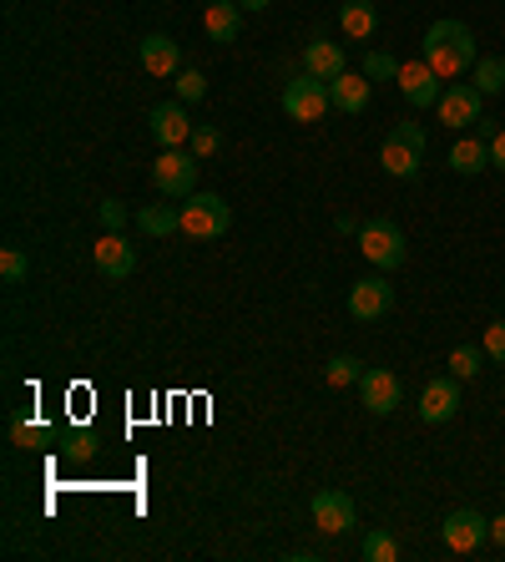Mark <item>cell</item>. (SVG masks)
Segmentation results:
<instances>
[{"mask_svg": "<svg viewBox=\"0 0 505 562\" xmlns=\"http://www.w3.org/2000/svg\"><path fill=\"white\" fill-rule=\"evenodd\" d=\"M425 61H430L434 76H465L470 66H476V30L465 26V21H434L430 30H425Z\"/></svg>", "mask_w": 505, "mask_h": 562, "instance_id": "obj_1", "label": "cell"}, {"mask_svg": "<svg viewBox=\"0 0 505 562\" xmlns=\"http://www.w3.org/2000/svg\"><path fill=\"white\" fill-rule=\"evenodd\" d=\"M379 163H384V173L400 183L419 178V163H425V127H419V122H394V133L384 137V148H379Z\"/></svg>", "mask_w": 505, "mask_h": 562, "instance_id": "obj_2", "label": "cell"}, {"mask_svg": "<svg viewBox=\"0 0 505 562\" xmlns=\"http://www.w3.org/2000/svg\"><path fill=\"white\" fill-rule=\"evenodd\" d=\"M198 152H182V148H162V158L152 163V188L162 198H177V203H188L192 192H198Z\"/></svg>", "mask_w": 505, "mask_h": 562, "instance_id": "obj_3", "label": "cell"}, {"mask_svg": "<svg viewBox=\"0 0 505 562\" xmlns=\"http://www.w3.org/2000/svg\"><path fill=\"white\" fill-rule=\"evenodd\" d=\"M359 253L369 259L375 268H384V274H394V268L404 264V234H400V223H390V218H369L359 228Z\"/></svg>", "mask_w": 505, "mask_h": 562, "instance_id": "obj_4", "label": "cell"}, {"mask_svg": "<svg viewBox=\"0 0 505 562\" xmlns=\"http://www.w3.org/2000/svg\"><path fill=\"white\" fill-rule=\"evenodd\" d=\"M232 228V208L217 192H192L182 203V234L192 238H223Z\"/></svg>", "mask_w": 505, "mask_h": 562, "instance_id": "obj_5", "label": "cell"}, {"mask_svg": "<svg viewBox=\"0 0 505 562\" xmlns=\"http://www.w3.org/2000/svg\"><path fill=\"white\" fill-rule=\"evenodd\" d=\"M333 107L329 97V82H318V76H293L289 87H283V112H289L293 122H324V112Z\"/></svg>", "mask_w": 505, "mask_h": 562, "instance_id": "obj_6", "label": "cell"}, {"mask_svg": "<svg viewBox=\"0 0 505 562\" xmlns=\"http://www.w3.org/2000/svg\"><path fill=\"white\" fill-rule=\"evenodd\" d=\"M434 117L445 122V127H476L480 117H485V97H480L470 82H455V87L440 91V102H434Z\"/></svg>", "mask_w": 505, "mask_h": 562, "instance_id": "obj_7", "label": "cell"}, {"mask_svg": "<svg viewBox=\"0 0 505 562\" xmlns=\"http://www.w3.org/2000/svg\"><path fill=\"white\" fill-rule=\"evenodd\" d=\"M440 537H445L450 552H476L480 542H491V522L480 517V512H470V507H460V512H450L440 522Z\"/></svg>", "mask_w": 505, "mask_h": 562, "instance_id": "obj_8", "label": "cell"}, {"mask_svg": "<svg viewBox=\"0 0 505 562\" xmlns=\"http://www.w3.org/2000/svg\"><path fill=\"white\" fill-rule=\"evenodd\" d=\"M455 411H460V380H455V375H440V380L425 385V396H419V421L445 426V421H455Z\"/></svg>", "mask_w": 505, "mask_h": 562, "instance_id": "obj_9", "label": "cell"}, {"mask_svg": "<svg viewBox=\"0 0 505 562\" xmlns=\"http://www.w3.org/2000/svg\"><path fill=\"white\" fill-rule=\"evenodd\" d=\"M394 310V284L390 279H359L354 289H349V314L354 320H384V314Z\"/></svg>", "mask_w": 505, "mask_h": 562, "instance_id": "obj_10", "label": "cell"}, {"mask_svg": "<svg viewBox=\"0 0 505 562\" xmlns=\"http://www.w3.org/2000/svg\"><path fill=\"white\" fill-rule=\"evenodd\" d=\"M400 91H404V102L409 107H434L440 102V76L430 72V61L419 57V61H400Z\"/></svg>", "mask_w": 505, "mask_h": 562, "instance_id": "obj_11", "label": "cell"}, {"mask_svg": "<svg viewBox=\"0 0 505 562\" xmlns=\"http://www.w3.org/2000/svg\"><path fill=\"white\" fill-rule=\"evenodd\" d=\"M314 527H318V533H329V537L349 533V527H354V497L339 491V487L318 491V497H314Z\"/></svg>", "mask_w": 505, "mask_h": 562, "instance_id": "obj_12", "label": "cell"}, {"mask_svg": "<svg viewBox=\"0 0 505 562\" xmlns=\"http://www.w3.org/2000/svg\"><path fill=\"white\" fill-rule=\"evenodd\" d=\"M400 396H404V385L394 371H364L359 375V400L369 415H390L394 405H400Z\"/></svg>", "mask_w": 505, "mask_h": 562, "instance_id": "obj_13", "label": "cell"}, {"mask_svg": "<svg viewBox=\"0 0 505 562\" xmlns=\"http://www.w3.org/2000/svg\"><path fill=\"white\" fill-rule=\"evenodd\" d=\"M152 137H157L162 148H182V142H192V122H188V107L182 102H162L152 107Z\"/></svg>", "mask_w": 505, "mask_h": 562, "instance_id": "obj_14", "label": "cell"}, {"mask_svg": "<svg viewBox=\"0 0 505 562\" xmlns=\"http://www.w3.org/2000/svg\"><path fill=\"white\" fill-rule=\"evenodd\" d=\"M369 91H375V82L369 76H354V72H344V76H333L329 82V97H333V112H349V117H359L364 107H369Z\"/></svg>", "mask_w": 505, "mask_h": 562, "instance_id": "obj_15", "label": "cell"}, {"mask_svg": "<svg viewBox=\"0 0 505 562\" xmlns=\"http://www.w3.org/2000/svg\"><path fill=\"white\" fill-rule=\"evenodd\" d=\"M91 259H97V268L101 274H106V279H127L131 268H137V253H131V243L122 234H106L97 243V249H91Z\"/></svg>", "mask_w": 505, "mask_h": 562, "instance_id": "obj_16", "label": "cell"}, {"mask_svg": "<svg viewBox=\"0 0 505 562\" xmlns=\"http://www.w3.org/2000/svg\"><path fill=\"white\" fill-rule=\"evenodd\" d=\"M303 72L318 76V82H333V76H344L349 72V61H344V46L339 41H308V51H303Z\"/></svg>", "mask_w": 505, "mask_h": 562, "instance_id": "obj_17", "label": "cell"}, {"mask_svg": "<svg viewBox=\"0 0 505 562\" xmlns=\"http://www.w3.org/2000/svg\"><path fill=\"white\" fill-rule=\"evenodd\" d=\"M202 26H207V41H217V46L238 41V30H243V5H238V0H213L207 15H202Z\"/></svg>", "mask_w": 505, "mask_h": 562, "instance_id": "obj_18", "label": "cell"}, {"mask_svg": "<svg viewBox=\"0 0 505 562\" xmlns=\"http://www.w3.org/2000/svg\"><path fill=\"white\" fill-rule=\"evenodd\" d=\"M142 66L152 76H177L182 72V51H177L173 36H162V30H152L142 41Z\"/></svg>", "mask_w": 505, "mask_h": 562, "instance_id": "obj_19", "label": "cell"}, {"mask_svg": "<svg viewBox=\"0 0 505 562\" xmlns=\"http://www.w3.org/2000/svg\"><path fill=\"white\" fill-rule=\"evenodd\" d=\"M450 167L460 173V178H476V173H485L491 167V142L485 137H460L455 148H450Z\"/></svg>", "mask_w": 505, "mask_h": 562, "instance_id": "obj_20", "label": "cell"}, {"mask_svg": "<svg viewBox=\"0 0 505 562\" xmlns=\"http://www.w3.org/2000/svg\"><path fill=\"white\" fill-rule=\"evenodd\" d=\"M339 26H344V36H354V41H369L379 30V11L369 0H349L344 11H339Z\"/></svg>", "mask_w": 505, "mask_h": 562, "instance_id": "obj_21", "label": "cell"}, {"mask_svg": "<svg viewBox=\"0 0 505 562\" xmlns=\"http://www.w3.org/2000/svg\"><path fill=\"white\" fill-rule=\"evenodd\" d=\"M137 228L152 238H167L182 228V208H167V203H147L142 213H137Z\"/></svg>", "mask_w": 505, "mask_h": 562, "instance_id": "obj_22", "label": "cell"}, {"mask_svg": "<svg viewBox=\"0 0 505 562\" xmlns=\"http://www.w3.org/2000/svg\"><path fill=\"white\" fill-rule=\"evenodd\" d=\"M470 72H476V91H480V97H501V91H505V57H480Z\"/></svg>", "mask_w": 505, "mask_h": 562, "instance_id": "obj_23", "label": "cell"}, {"mask_svg": "<svg viewBox=\"0 0 505 562\" xmlns=\"http://www.w3.org/2000/svg\"><path fill=\"white\" fill-rule=\"evenodd\" d=\"M480 360H485V345H455V350H450V375H455V380H476Z\"/></svg>", "mask_w": 505, "mask_h": 562, "instance_id": "obj_24", "label": "cell"}, {"mask_svg": "<svg viewBox=\"0 0 505 562\" xmlns=\"http://www.w3.org/2000/svg\"><path fill=\"white\" fill-rule=\"evenodd\" d=\"M202 97H207V76L198 66H182L177 72V102H202Z\"/></svg>", "mask_w": 505, "mask_h": 562, "instance_id": "obj_25", "label": "cell"}, {"mask_svg": "<svg viewBox=\"0 0 505 562\" xmlns=\"http://www.w3.org/2000/svg\"><path fill=\"white\" fill-rule=\"evenodd\" d=\"M359 375H364V365L354 355H333L329 365H324V380H329V385H354Z\"/></svg>", "mask_w": 505, "mask_h": 562, "instance_id": "obj_26", "label": "cell"}, {"mask_svg": "<svg viewBox=\"0 0 505 562\" xmlns=\"http://www.w3.org/2000/svg\"><path fill=\"white\" fill-rule=\"evenodd\" d=\"M400 558V542L390 533H369L364 537V562H394Z\"/></svg>", "mask_w": 505, "mask_h": 562, "instance_id": "obj_27", "label": "cell"}, {"mask_svg": "<svg viewBox=\"0 0 505 562\" xmlns=\"http://www.w3.org/2000/svg\"><path fill=\"white\" fill-rule=\"evenodd\" d=\"M364 76H369V82H390V76H400V61H394L390 51H369V57H364Z\"/></svg>", "mask_w": 505, "mask_h": 562, "instance_id": "obj_28", "label": "cell"}, {"mask_svg": "<svg viewBox=\"0 0 505 562\" xmlns=\"http://www.w3.org/2000/svg\"><path fill=\"white\" fill-rule=\"evenodd\" d=\"M26 268H30V259H26L21 249H5V253H0V274H5V284L26 279Z\"/></svg>", "mask_w": 505, "mask_h": 562, "instance_id": "obj_29", "label": "cell"}, {"mask_svg": "<svg viewBox=\"0 0 505 562\" xmlns=\"http://www.w3.org/2000/svg\"><path fill=\"white\" fill-rule=\"evenodd\" d=\"M485 355H491L495 365H505V320L485 325Z\"/></svg>", "mask_w": 505, "mask_h": 562, "instance_id": "obj_30", "label": "cell"}, {"mask_svg": "<svg viewBox=\"0 0 505 562\" xmlns=\"http://www.w3.org/2000/svg\"><path fill=\"white\" fill-rule=\"evenodd\" d=\"M217 142H223V137H217V127H192V152H198V158H213Z\"/></svg>", "mask_w": 505, "mask_h": 562, "instance_id": "obj_31", "label": "cell"}, {"mask_svg": "<svg viewBox=\"0 0 505 562\" xmlns=\"http://www.w3.org/2000/svg\"><path fill=\"white\" fill-rule=\"evenodd\" d=\"M97 213H101V223H106V234H122V223H127V208L116 203V198H106Z\"/></svg>", "mask_w": 505, "mask_h": 562, "instance_id": "obj_32", "label": "cell"}, {"mask_svg": "<svg viewBox=\"0 0 505 562\" xmlns=\"http://www.w3.org/2000/svg\"><path fill=\"white\" fill-rule=\"evenodd\" d=\"M11 436H15V446H26V451H30L36 441H46V430H41V426H26V421H15Z\"/></svg>", "mask_w": 505, "mask_h": 562, "instance_id": "obj_33", "label": "cell"}, {"mask_svg": "<svg viewBox=\"0 0 505 562\" xmlns=\"http://www.w3.org/2000/svg\"><path fill=\"white\" fill-rule=\"evenodd\" d=\"M491 167H501V173H505V127L491 137Z\"/></svg>", "mask_w": 505, "mask_h": 562, "instance_id": "obj_34", "label": "cell"}, {"mask_svg": "<svg viewBox=\"0 0 505 562\" xmlns=\"http://www.w3.org/2000/svg\"><path fill=\"white\" fill-rule=\"evenodd\" d=\"M66 451H72L76 461H87L91 451H97V446H91V436H72V446H66Z\"/></svg>", "mask_w": 505, "mask_h": 562, "instance_id": "obj_35", "label": "cell"}, {"mask_svg": "<svg viewBox=\"0 0 505 562\" xmlns=\"http://www.w3.org/2000/svg\"><path fill=\"white\" fill-rule=\"evenodd\" d=\"M491 542H501V548H505V512L491 522Z\"/></svg>", "mask_w": 505, "mask_h": 562, "instance_id": "obj_36", "label": "cell"}, {"mask_svg": "<svg viewBox=\"0 0 505 562\" xmlns=\"http://www.w3.org/2000/svg\"><path fill=\"white\" fill-rule=\"evenodd\" d=\"M238 5H243V11H263V5H268V0H238Z\"/></svg>", "mask_w": 505, "mask_h": 562, "instance_id": "obj_37", "label": "cell"}, {"mask_svg": "<svg viewBox=\"0 0 505 562\" xmlns=\"http://www.w3.org/2000/svg\"><path fill=\"white\" fill-rule=\"evenodd\" d=\"M202 5H213V0H202Z\"/></svg>", "mask_w": 505, "mask_h": 562, "instance_id": "obj_38", "label": "cell"}]
</instances>
